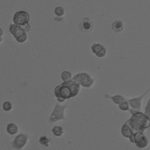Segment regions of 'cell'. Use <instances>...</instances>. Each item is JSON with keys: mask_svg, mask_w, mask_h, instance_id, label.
Masks as SVG:
<instances>
[{"mask_svg": "<svg viewBox=\"0 0 150 150\" xmlns=\"http://www.w3.org/2000/svg\"><path fill=\"white\" fill-rule=\"evenodd\" d=\"M94 26V23L90 18L88 17H84L79 22L78 28L80 31L88 33L93 30Z\"/></svg>", "mask_w": 150, "mask_h": 150, "instance_id": "cell-9", "label": "cell"}, {"mask_svg": "<svg viewBox=\"0 0 150 150\" xmlns=\"http://www.w3.org/2000/svg\"><path fill=\"white\" fill-rule=\"evenodd\" d=\"M105 97L107 98H110L114 103V104H115L117 105H119L121 102H122L127 99L124 96L121 95V94H115L112 96H111L109 95H105Z\"/></svg>", "mask_w": 150, "mask_h": 150, "instance_id": "cell-12", "label": "cell"}, {"mask_svg": "<svg viewBox=\"0 0 150 150\" xmlns=\"http://www.w3.org/2000/svg\"><path fill=\"white\" fill-rule=\"evenodd\" d=\"M128 139L129 140V142L132 144H134V135L131 134L128 138Z\"/></svg>", "mask_w": 150, "mask_h": 150, "instance_id": "cell-22", "label": "cell"}, {"mask_svg": "<svg viewBox=\"0 0 150 150\" xmlns=\"http://www.w3.org/2000/svg\"><path fill=\"white\" fill-rule=\"evenodd\" d=\"M125 122L128 124L131 134L134 135L137 132H144L150 127V118L141 111L131 115L130 118Z\"/></svg>", "mask_w": 150, "mask_h": 150, "instance_id": "cell-2", "label": "cell"}, {"mask_svg": "<svg viewBox=\"0 0 150 150\" xmlns=\"http://www.w3.org/2000/svg\"><path fill=\"white\" fill-rule=\"evenodd\" d=\"M8 30L18 42L22 43L27 40L28 33L22 26L13 23L9 25Z\"/></svg>", "mask_w": 150, "mask_h": 150, "instance_id": "cell-3", "label": "cell"}, {"mask_svg": "<svg viewBox=\"0 0 150 150\" xmlns=\"http://www.w3.org/2000/svg\"><path fill=\"white\" fill-rule=\"evenodd\" d=\"M121 135H122L123 137H124L125 138H127V139L129 138L130 135L131 134L130 129H129V127H128V124H127L126 122H125L121 127Z\"/></svg>", "mask_w": 150, "mask_h": 150, "instance_id": "cell-15", "label": "cell"}, {"mask_svg": "<svg viewBox=\"0 0 150 150\" xmlns=\"http://www.w3.org/2000/svg\"><path fill=\"white\" fill-rule=\"evenodd\" d=\"M30 20L29 14L24 11H16L13 16V23L22 26L26 31H28L30 28L29 22Z\"/></svg>", "mask_w": 150, "mask_h": 150, "instance_id": "cell-4", "label": "cell"}, {"mask_svg": "<svg viewBox=\"0 0 150 150\" xmlns=\"http://www.w3.org/2000/svg\"><path fill=\"white\" fill-rule=\"evenodd\" d=\"M57 100L59 102H60V103H63V102H64L66 100H65V99H63V98H57Z\"/></svg>", "mask_w": 150, "mask_h": 150, "instance_id": "cell-23", "label": "cell"}, {"mask_svg": "<svg viewBox=\"0 0 150 150\" xmlns=\"http://www.w3.org/2000/svg\"><path fill=\"white\" fill-rule=\"evenodd\" d=\"M2 42V36H0V43Z\"/></svg>", "mask_w": 150, "mask_h": 150, "instance_id": "cell-25", "label": "cell"}, {"mask_svg": "<svg viewBox=\"0 0 150 150\" xmlns=\"http://www.w3.org/2000/svg\"><path fill=\"white\" fill-rule=\"evenodd\" d=\"M13 105L11 102L6 101L2 104V109L5 111H9L12 109Z\"/></svg>", "mask_w": 150, "mask_h": 150, "instance_id": "cell-20", "label": "cell"}, {"mask_svg": "<svg viewBox=\"0 0 150 150\" xmlns=\"http://www.w3.org/2000/svg\"><path fill=\"white\" fill-rule=\"evenodd\" d=\"M80 83V85L86 88L90 87L94 83V79L87 72H81L74 76Z\"/></svg>", "mask_w": 150, "mask_h": 150, "instance_id": "cell-6", "label": "cell"}, {"mask_svg": "<svg viewBox=\"0 0 150 150\" xmlns=\"http://www.w3.org/2000/svg\"><path fill=\"white\" fill-rule=\"evenodd\" d=\"M54 12L56 16L59 17V16H62L64 15V14L65 13V10L63 7H62L61 6H58L54 8Z\"/></svg>", "mask_w": 150, "mask_h": 150, "instance_id": "cell-19", "label": "cell"}, {"mask_svg": "<svg viewBox=\"0 0 150 150\" xmlns=\"http://www.w3.org/2000/svg\"><path fill=\"white\" fill-rule=\"evenodd\" d=\"M72 73L69 71H64L61 74V79L63 81H67L73 79Z\"/></svg>", "mask_w": 150, "mask_h": 150, "instance_id": "cell-18", "label": "cell"}, {"mask_svg": "<svg viewBox=\"0 0 150 150\" xmlns=\"http://www.w3.org/2000/svg\"><path fill=\"white\" fill-rule=\"evenodd\" d=\"M67 105H60L56 104L50 115L49 122L52 123L60 120H64V111Z\"/></svg>", "mask_w": 150, "mask_h": 150, "instance_id": "cell-5", "label": "cell"}, {"mask_svg": "<svg viewBox=\"0 0 150 150\" xmlns=\"http://www.w3.org/2000/svg\"><path fill=\"white\" fill-rule=\"evenodd\" d=\"M111 28L115 32H120L124 29V23L121 20H115L112 22Z\"/></svg>", "mask_w": 150, "mask_h": 150, "instance_id": "cell-13", "label": "cell"}, {"mask_svg": "<svg viewBox=\"0 0 150 150\" xmlns=\"http://www.w3.org/2000/svg\"><path fill=\"white\" fill-rule=\"evenodd\" d=\"M134 144L140 149H145L149 146V140L144 132H137L134 134Z\"/></svg>", "mask_w": 150, "mask_h": 150, "instance_id": "cell-8", "label": "cell"}, {"mask_svg": "<svg viewBox=\"0 0 150 150\" xmlns=\"http://www.w3.org/2000/svg\"><path fill=\"white\" fill-rule=\"evenodd\" d=\"M118 105V108L120 110H121L122 111H131V107L130 105L129 104V102L128 101L127 99L122 102H121Z\"/></svg>", "mask_w": 150, "mask_h": 150, "instance_id": "cell-17", "label": "cell"}, {"mask_svg": "<svg viewBox=\"0 0 150 150\" xmlns=\"http://www.w3.org/2000/svg\"><path fill=\"white\" fill-rule=\"evenodd\" d=\"M148 91H146L145 93H144L142 96L138 97H134L129 99H127L128 101L129 102V104L130 105L131 107V111L130 113L131 115L134 114V113L141 111V108H142V100L144 98V97L147 94Z\"/></svg>", "mask_w": 150, "mask_h": 150, "instance_id": "cell-7", "label": "cell"}, {"mask_svg": "<svg viewBox=\"0 0 150 150\" xmlns=\"http://www.w3.org/2000/svg\"><path fill=\"white\" fill-rule=\"evenodd\" d=\"M91 49L93 53L98 57H103L107 54V49L100 43H94Z\"/></svg>", "mask_w": 150, "mask_h": 150, "instance_id": "cell-11", "label": "cell"}, {"mask_svg": "<svg viewBox=\"0 0 150 150\" xmlns=\"http://www.w3.org/2000/svg\"><path fill=\"white\" fill-rule=\"evenodd\" d=\"M4 34V31L2 28H0V36H2Z\"/></svg>", "mask_w": 150, "mask_h": 150, "instance_id": "cell-24", "label": "cell"}, {"mask_svg": "<svg viewBox=\"0 0 150 150\" xmlns=\"http://www.w3.org/2000/svg\"><path fill=\"white\" fill-rule=\"evenodd\" d=\"M52 132L56 137H61L64 133V129L62 126L56 125L52 129Z\"/></svg>", "mask_w": 150, "mask_h": 150, "instance_id": "cell-16", "label": "cell"}, {"mask_svg": "<svg viewBox=\"0 0 150 150\" xmlns=\"http://www.w3.org/2000/svg\"><path fill=\"white\" fill-rule=\"evenodd\" d=\"M80 84L74 77L69 81H63L54 89V94L57 98L67 99L76 96L80 90Z\"/></svg>", "mask_w": 150, "mask_h": 150, "instance_id": "cell-1", "label": "cell"}, {"mask_svg": "<svg viewBox=\"0 0 150 150\" xmlns=\"http://www.w3.org/2000/svg\"><path fill=\"white\" fill-rule=\"evenodd\" d=\"M6 131L10 135H15L18 131V126L13 122L8 123L6 127Z\"/></svg>", "mask_w": 150, "mask_h": 150, "instance_id": "cell-14", "label": "cell"}, {"mask_svg": "<svg viewBox=\"0 0 150 150\" xmlns=\"http://www.w3.org/2000/svg\"><path fill=\"white\" fill-rule=\"evenodd\" d=\"M144 114L150 118V97L148 99L145 108V111H144Z\"/></svg>", "mask_w": 150, "mask_h": 150, "instance_id": "cell-21", "label": "cell"}, {"mask_svg": "<svg viewBox=\"0 0 150 150\" xmlns=\"http://www.w3.org/2000/svg\"><path fill=\"white\" fill-rule=\"evenodd\" d=\"M28 139L27 135L25 134H19L15 137L12 142V145L15 149L17 150L21 149L26 144Z\"/></svg>", "mask_w": 150, "mask_h": 150, "instance_id": "cell-10", "label": "cell"}]
</instances>
